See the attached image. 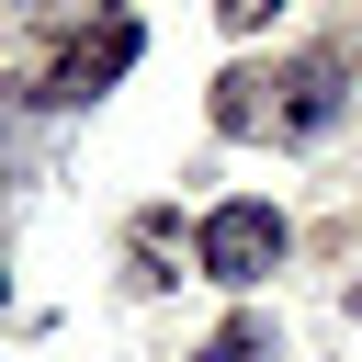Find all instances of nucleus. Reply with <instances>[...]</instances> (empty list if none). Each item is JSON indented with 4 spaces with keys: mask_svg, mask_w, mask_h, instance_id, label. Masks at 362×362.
Returning a JSON list of instances; mask_svg holds the SVG:
<instances>
[{
    "mask_svg": "<svg viewBox=\"0 0 362 362\" xmlns=\"http://www.w3.org/2000/svg\"><path fill=\"white\" fill-rule=\"evenodd\" d=\"M283 238H294V226H283L260 192H238V204H215V215H204V238H192V249H204V272H215L226 294H249V283H272Z\"/></svg>",
    "mask_w": 362,
    "mask_h": 362,
    "instance_id": "obj_1",
    "label": "nucleus"
},
{
    "mask_svg": "<svg viewBox=\"0 0 362 362\" xmlns=\"http://www.w3.org/2000/svg\"><path fill=\"white\" fill-rule=\"evenodd\" d=\"M136 45H147V34H136V11H102V23H90V34H68V57L45 68V102H102V90L136 68Z\"/></svg>",
    "mask_w": 362,
    "mask_h": 362,
    "instance_id": "obj_2",
    "label": "nucleus"
},
{
    "mask_svg": "<svg viewBox=\"0 0 362 362\" xmlns=\"http://www.w3.org/2000/svg\"><path fill=\"white\" fill-rule=\"evenodd\" d=\"M328 113H339V57H305V68L283 79V124H294V136H317Z\"/></svg>",
    "mask_w": 362,
    "mask_h": 362,
    "instance_id": "obj_3",
    "label": "nucleus"
},
{
    "mask_svg": "<svg viewBox=\"0 0 362 362\" xmlns=\"http://www.w3.org/2000/svg\"><path fill=\"white\" fill-rule=\"evenodd\" d=\"M215 124H226V136H260V124H283L272 79H260V68H226V79H215Z\"/></svg>",
    "mask_w": 362,
    "mask_h": 362,
    "instance_id": "obj_4",
    "label": "nucleus"
},
{
    "mask_svg": "<svg viewBox=\"0 0 362 362\" xmlns=\"http://www.w3.org/2000/svg\"><path fill=\"white\" fill-rule=\"evenodd\" d=\"M272 11H283V0H215V23H226V34H260Z\"/></svg>",
    "mask_w": 362,
    "mask_h": 362,
    "instance_id": "obj_5",
    "label": "nucleus"
},
{
    "mask_svg": "<svg viewBox=\"0 0 362 362\" xmlns=\"http://www.w3.org/2000/svg\"><path fill=\"white\" fill-rule=\"evenodd\" d=\"M0 305H11V272H0Z\"/></svg>",
    "mask_w": 362,
    "mask_h": 362,
    "instance_id": "obj_6",
    "label": "nucleus"
}]
</instances>
